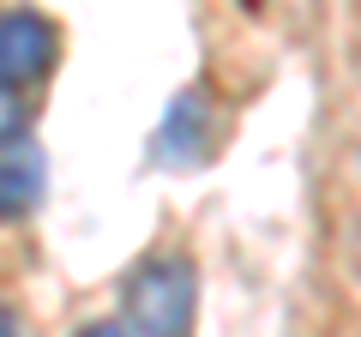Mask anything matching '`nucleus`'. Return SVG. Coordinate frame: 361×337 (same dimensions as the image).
Masks as SVG:
<instances>
[{"label":"nucleus","mask_w":361,"mask_h":337,"mask_svg":"<svg viewBox=\"0 0 361 337\" xmlns=\"http://www.w3.org/2000/svg\"><path fill=\"white\" fill-rule=\"evenodd\" d=\"M61 61V25L37 6L0 18V91H30L49 66Z\"/></svg>","instance_id":"nucleus-2"},{"label":"nucleus","mask_w":361,"mask_h":337,"mask_svg":"<svg viewBox=\"0 0 361 337\" xmlns=\"http://www.w3.org/2000/svg\"><path fill=\"white\" fill-rule=\"evenodd\" d=\"M199 121H205V109H199V97H180L175 109H169V121H163V157L175 151V157H193L199 151Z\"/></svg>","instance_id":"nucleus-4"},{"label":"nucleus","mask_w":361,"mask_h":337,"mask_svg":"<svg viewBox=\"0 0 361 337\" xmlns=\"http://www.w3.org/2000/svg\"><path fill=\"white\" fill-rule=\"evenodd\" d=\"M199 271L193 259L163 253L127 277V337H193Z\"/></svg>","instance_id":"nucleus-1"},{"label":"nucleus","mask_w":361,"mask_h":337,"mask_svg":"<svg viewBox=\"0 0 361 337\" xmlns=\"http://www.w3.org/2000/svg\"><path fill=\"white\" fill-rule=\"evenodd\" d=\"M78 337H127V325H115V319H103V325H85Z\"/></svg>","instance_id":"nucleus-5"},{"label":"nucleus","mask_w":361,"mask_h":337,"mask_svg":"<svg viewBox=\"0 0 361 337\" xmlns=\"http://www.w3.org/2000/svg\"><path fill=\"white\" fill-rule=\"evenodd\" d=\"M49 187V157H42L37 133L0 127V223H18L42 205Z\"/></svg>","instance_id":"nucleus-3"},{"label":"nucleus","mask_w":361,"mask_h":337,"mask_svg":"<svg viewBox=\"0 0 361 337\" xmlns=\"http://www.w3.org/2000/svg\"><path fill=\"white\" fill-rule=\"evenodd\" d=\"M0 337H18V319H13V313H0Z\"/></svg>","instance_id":"nucleus-6"}]
</instances>
